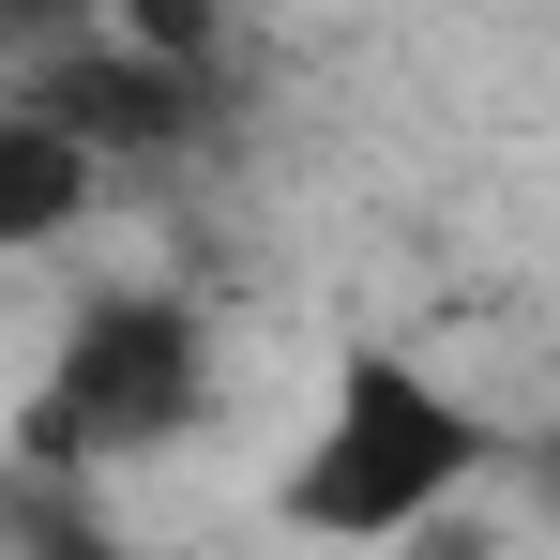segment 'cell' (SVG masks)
<instances>
[{"label": "cell", "mask_w": 560, "mask_h": 560, "mask_svg": "<svg viewBox=\"0 0 560 560\" xmlns=\"http://www.w3.org/2000/svg\"><path fill=\"white\" fill-rule=\"evenodd\" d=\"M485 485H500V409L455 364L364 334L318 378V409H303V440L273 469V515L303 546H334V560H394V546H424L440 515H469Z\"/></svg>", "instance_id": "6da1fadb"}, {"label": "cell", "mask_w": 560, "mask_h": 560, "mask_svg": "<svg viewBox=\"0 0 560 560\" xmlns=\"http://www.w3.org/2000/svg\"><path fill=\"white\" fill-rule=\"evenodd\" d=\"M92 212H106V167L15 92V106H0V243H77Z\"/></svg>", "instance_id": "3957f363"}, {"label": "cell", "mask_w": 560, "mask_h": 560, "mask_svg": "<svg viewBox=\"0 0 560 560\" xmlns=\"http://www.w3.org/2000/svg\"><path fill=\"white\" fill-rule=\"evenodd\" d=\"M197 409H212V318L152 273H106L46 334V364L15 378L0 455L15 485H106V469H152L167 440H197Z\"/></svg>", "instance_id": "7a4b0ae2"}, {"label": "cell", "mask_w": 560, "mask_h": 560, "mask_svg": "<svg viewBox=\"0 0 560 560\" xmlns=\"http://www.w3.org/2000/svg\"><path fill=\"white\" fill-rule=\"evenodd\" d=\"M31 560H137V546H106L92 515H77V530H46V546H31Z\"/></svg>", "instance_id": "277c9868"}]
</instances>
